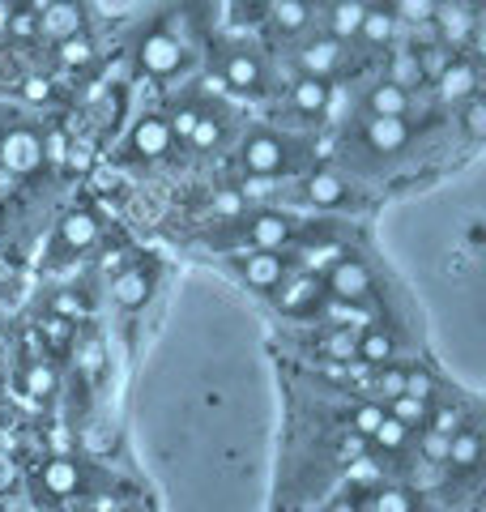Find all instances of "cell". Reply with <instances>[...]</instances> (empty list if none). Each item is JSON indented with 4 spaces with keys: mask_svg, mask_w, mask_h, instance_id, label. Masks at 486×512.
Returning a JSON list of instances; mask_svg holds the SVG:
<instances>
[{
    "mask_svg": "<svg viewBox=\"0 0 486 512\" xmlns=\"http://www.w3.org/2000/svg\"><path fill=\"white\" fill-rule=\"evenodd\" d=\"M94 483H99V470L77 457H43L30 470V487H35L39 504H81L90 495H99Z\"/></svg>",
    "mask_w": 486,
    "mask_h": 512,
    "instance_id": "6da1fadb",
    "label": "cell"
},
{
    "mask_svg": "<svg viewBox=\"0 0 486 512\" xmlns=\"http://www.w3.org/2000/svg\"><path fill=\"white\" fill-rule=\"evenodd\" d=\"M231 222H235V244L256 252H290L303 231V222L286 210H252V214H235Z\"/></svg>",
    "mask_w": 486,
    "mask_h": 512,
    "instance_id": "7a4b0ae2",
    "label": "cell"
},
{
    "mask_svg": "<svg viewBox=\"0 0 486 512\" xmlns=\"http://www.w3.org/2000/svg\"><path fill=\"white\" fill-rule=\"evenodd\" d=\"M235 167L252 180H273V175H286L295 167V146L282 133H269V128H256L239 141L235 150Z\"/></svg>",
    "mask_w": 486,
    "mask_h": 512,
    "instance_id": "3957f363",
    "label": "cell"
},
{
    "mask_svg": "<svg viewBox=\"0 0 486 512\" xmlns=\"http://www.w3.org/2000/svg\"><path fill=\"white\" fill-rule=\"evenodd\" d=\"M0 171L30 180L43 171V133L35 124H0Z\"/></svg>",
    "mask_w": 486,
    "mask_h": 512,
    "instance_id": "277c9868",
    "label": "cell"
},
{
    "mask_svg": "<svg viewBox=\"0 0 486 512\" xmlns=\"http://www.w3.org/2000/svg\"><path fill=\"white\" fill-rule=\"evenodd\" d=\"M226 265H231V274L252 286V291L261 295H273V286H278L286 274H290V252H256V248H239L226 256Z\"/></svg>",
    "mask_w": 486,
    "mask_h": 512,
    "instance_id": "5b68a950",
    "label": "cell"
},
{
    "mask_svg": "<svg viewBox=\"0 0 486 512\" xmlns=\"http://www.w3.org/2000/svg\"><path fill=\"white\" fill-rule=\"evenodd\" d=\"M320 286H324V295H329L333 303H342V308H359V303H367L371 295H376V278H371V269L350 252L320 278Z\"/></svg>",
    "mask_w": 486,
    "mask_h": 512,
    "instance_id": "8992f818",
    "label": "cell"
},
{
    "mask_svg": "<svg viewBox=\"0 0 486 512\" xmlns=\"http://www.w3.org/2000/svg\"><path fill=\"white\" fill-rule=\"evenodd\" d=\"M137 69L145 77H158V82H167V77H175L184 69V60H188V43L180 39H171L167 30H145V35L137 39Z\"/></svg>",
    "mask_w": 486,
    "mask_h": 512,
    "instance_id": "52a82bcc",
    "label": "cell"
},
{
    "mask_svg": "<svg viewBox=\"0 0 486 512\" xmlns=\"http://www.w3.org/2000/svg\"><path fill=\"white\" fill-rule=\"evenodd\" d=\"M222 82L231 94H239V99H261V94L269 90V69H265L261 56L248 52V47H226Z\"/></svg>",
    "mask_w": 486,
    "mask_h": 512,
    "instance_id": "ba28073f",
    "label": "cell"
},
{
    "mask_svg": "<svg viewBox=\"0 0 486 512\" xmlns=\"http://www.w3.org/2000/svg\"><path fill=\"white\" fill-rule=\"evenodd\" d=\"M273 308H278L282 316H295V320H303V316H312L316 308H320V299H324V286H320V278L316 274H303V269H295L290 265V274L273 286Z\"/></svg>",
    "mask_w": 486,
    "mask_h": 512,
    "instance_id": "9c48e42d",
    "label": "cell"
},
{
    "mask_svg": "<svg viewBox=\"0 0 486 512\" xmlns=\"http://www.w3.org/2000/svg\"><path fill=\"white\" fill-rule=\"evenodd\" d=\"M94 244H99V218H94L90 210H73L64 214L56 222V239H52V261H73V256L90 252Z\"/></svg>",
    "mask_w": 486,
    "mask_h": 512,
    "instance_id": "30bf717a",
    "label": "cell"
},
{
    "mask_svg": "<svg viewBox=\"0 0 486 512\" xmlns=\"http://www.w3.org/2000/svg\"><path fill=\"white\" fill-rule=\"evenodd\" d=\"M154 286H158V269L150 261H133L111 278V299H116L120 312H141L145 303H150Z\"/></svg>",
    "mask_w": 486,
    "mask_h": 512,
    "instance_id": "8fae6325",
    "label": "cell"
},
{
    "mask_svg": "<svg viewBox=\"0 0 486 512\" xmlns=\"http://www.w3.org/2000/svg\"><path fill=\"white\" fill-rule=\"evenodd\" d=\"M171 150H175V137L167 128V116H141L124 141V154L141 158V163H158V158H167Z\"/></svg>",
    "mask_w": 486,
    "mask_h": 512,
    "instance_id": "7c38bea8",
    "label": "cell"
},
{
    "mask_svg": "<svg viewBox=\"0 0 486 512\" xmlns=\"http://www.w3.org/2000/svg\"><path fill=\"white\" fill-rule=\"evenodd\" d=\"M342 43L329 39V35H316V39H303L299 52H295V64H299V77H316V82H329V77L342 69Z\"/></svg>",
    "mask_w": 486,
    "mask_h": 512,
    "instance_id": "4fadbf2b",
    "label": "cell"
},
{
    "mask_svg": "<svg viewBox=\"0 0 486 512\" xmlns=\"http://www.w3.org/2000/svg\"><path fill=\"white\" fill-rule=\"evenodd\" d=\"M474 9H465L461 0H440L435 5V18H431V30H435V43L440 47H465L469 39H474Z\"/></svg>",
    "mask_w": 486,
    "mask_h": 512,
    "instance_id": "5bb4252c",
    "label": "cell"
},
{
    "mask_svg": "<svg viewBox=\"0 0 486 512\" xmlns=\"http://www.w3.org/2000/svg\"><path fill=\"white\" fill-rule=\"evenodd\" d=\"M482 466V427L478 419H469L457 436L448 440V461H444V474L448 478H474Z\"/></svg>",
    "mask_w": 486,
    "mask_h": 512,
    "instance_id": "9a60e30c",
    "label": "cell"
},
{
    "mask_svg": "<svg viewBox=\"0 0 486 512\" xmlns=\"http://www.w3.org/2000/svg\"><path fill=\"white\" fill-rule=\"evenodd\" d=\"M18 389H22V397H30L35 406H52L56 397H60V372H56V363L47 359V355L26 359L22 372H18Z\"/></svg>",
    "mask_w": 486,
    "mask_h": 512,
    "instance_id": "2e32d148",
    "label": "cell"
},
{
    "mask_svg": "<svg viewBox=\"0 0 486 512\" xmlns=\"http://www.w3.org/2000/svg\"><path fill=\"white\" fill-rule=\"evenodd\" d=\"M414 141V124L410 120H384V116H367L363 120V146L371 154H401Z\"/></svg>",
    "mask_w": 486,
    "mask_h": 512,
    "instance_id": "e0dca14e",
    "label": "cell"
},
{
    "mask_svg": "<svg viewBox=\"0 0 486 512\" xmlns=\"http://www.w3.org/2000/svg\"><path fill=\"white\" fill-rule=\"evenodd\" d=\"M77 30H86V13L77 0H47L39 9V35H47L52 43L77 35Z\"/></svg>",
    "mask_w": 486,
    "mask_h": 512,
    "instance_id": "ac0fdd59",
    "label": "cell"
},
{
    "mask_svg": "<svg viewBox=\"0 0 486 512\" xmlns=\"http://www.w3.org/2000/svg\"><path fill=\"white\" fill-rule=\"evenodd\" d=\"M435 90H440L444 103H465V99H474V94H478V69H474L469 60L452 56V60L444 64V73L435 77Z\"/></svg>",
    "mask_w": 486,
    "mask_h": 512,
    "instance_id": "d6986e66",
    "label": "cell"
},
{
    "mask_svg": "<svg viewBox=\"0 0 486 512\" xmlns=\"http://www.w3.org/2000/svg\"><path fill=\"white\" fill-rule=\"evenodd\" d=\"M363 107H367V116L405 120V116H410V107H414V94H410V90H401V86H393V82L384 77V82H376V86L367 90Z\"/></svg>",
    "mask_w": 486,
    "mask_h": 512,
    "instance_id": "ffe728a7",
    "label": "cell"
},
{
    "mask_svg": "<svg viewBox=\"0 0 486 512\" xmlns=\"http://www.w3.org/2000/svg\"><path fill=\"white\" fill-rule=\"evenodd\" d=\"M346 197H350V184L337 171H312L303 180V201L316 205V210H337V205H346Z\"/></svg>",
    "mask_w": 486,
    "mask_h": 512,
    "instance_id": "44dd1931",
    "label": "cell"
},
{
    "mask_svg": "<svg viewBox=\"0 0 486 512\" xmlns=\"http://www.w3.org/2000/svg\"><path fill=\"white\" fill-rule=\"evenodd\" d=\"M363 18H367V0H329V9H324V26H329V39L337 43L359 39Z\"/></svg>",
    "mask_w": 486,
    "mask_h": 512,
    "instance_id": "7402d4cb",
    "label": "cell"
},
{
    "mask_svg": "<svg viewBox=\"0 0 486 512\" xmlns=\"http://www.w3.org/2000/svg\"><path fill=\"white\" fill-rule=\"evenodd\" d=\"M354 359L367 363V367L393 363V359H397V338H393V329H384V325L359 329V350H354Z\"/></svg>",
    "mask_w": 486,
    "mask_h": 512,
    "instance_id": "603a6c76",
    "label": "cell"
},
{
    "mask_svg": "<svg viewBox=\"0 0 486 512\" xmlns=\"http://www.w3.org/2000/svg\"><path fill=\"white\" fill-rule=\"evenodd\" d=\"M359 512H418V500L410 487L384 483V487H371L367 495H359Z\"/></svg>",
    "mask_w": 486,
    "mask_h": 512,
    "instance_id": "cb8c5ba5",
    "label": "cell"
},
{
    "mask_svg": "<svg viewBox=\"0 0 486 512\" xmlns=\"http://www.w3.org/2000/svg\"><path fill=\"white\" fill-rule=\"evenodd\" d=\"M329 99H333V86L329 82H316V77H299V82L290 86V107H295L299 116L320 120L324 111H329Z\"/></svg>",
    "mask_w": 486,
    "mask_h": 512,
    "instance_id": "d4e9b609",
    "label": "cell"
},
{
    "mask_svg": "<svg viewBox=\"0 0 486 512\" xmlns=\"http://www.w3.org/2000/svg\"><path fill=\"white\" fill-rule=\"evenodd\" d=\"M269 22H273V30H278L282 39H295V35H307V26H312V9H307L303 0H273Z\"/></svg>",
    "mask_w": 486,
    "mask_h": 512,
    "instance_id": "484cf974",
    "label": "cell"
},
{
    "mask_svg": "<svg viewBox=\"0 0 486 512\" xmlns=\"http://www.w3.org/2000/svg\"><path fill=\"white\" fill-rule=\"evenodd\" d=\"M397 18H393V9L388 5H367V18H363V26H359V39L363 43H371V47H388L397 39Z\"/></svg>",
    "mask_w": 486,
    "mask_h": 512,
    "instance_id": "4316f807",
    "label": "cell"
},
{
    "mask_svg": "<svg viewBox=\"0 0 486 512\" xmlns=\"http://www.w3.org/2000/svg\"><path fill=\"white\" fill-rule=\"evenodd\" d=\"M469 423V414H465V406L461 402H448V397H444V402H440V397H435V402H431V410H427V431H435V436H457V431ZM423 427H418V431H423Z\"/></svg>",
    "mask_w": 486,
    "mask_h": 512,
    "instance_id": "83f0119b",
    "label": "cell"
},
{
    "mask_svg": "<svg viewBox=\"0 0 486 512\" xmlns=\"http://www.w3.org/2000/svg\"><path fill=\"white\" fill-rule=\"evenodd\" d=\"M405 393V367L397 363H384V367H371V402L388 406Z\"/></svg>",
    "mask_w": 486,
    "mask_h": 512,
    "instance_id": "f1b7e54d",
    "label": "cell"
},
{
    "mask_svg": "<svg viewBox=\"0 0 486 512\" xmlns=\"http://www.w3.org/2000/svg\"><path fill=\"white\" fill-rule=\"evenodd\" d=\"M56 64H60V69H90V64H94V39H90V30H77V35L60 39L56 43Z\"/></svg>",
    "mask_w": 486,
    "mask_h": 512,
    "instance_id": "f546056e",
    "label": "cell"
},
{
    "mask_svg": "<svg viewBox=\"0 0 486 512\" xmlns=\"http://www.w3.org/2000/svg\"><path fill=\"white\" fill-rule=\"evenodd\" d=\"M39 338H43V346L52 350V355H69L73 342H77V325L52 312V316H43V320H39Z\"/></svg>",
    "mask_w": 486,
    "mask_h": 512,
    "instance_id": "4dcf8cb0",
    "label": "cell"
},
{
    "mask_svg": "<svg viewBox=\"0 0 486 512\" xmlns=\"http://www.w3.org/2000/svg\"><path fill=\"white\" fill-rule=\"evenodd\" d=\"M222 141H226V116L222 111H201V120H197V128H192L188 146L192 150H218Z\"/></svg>",
    "mask_w": 486,
    "mask_h": 512,
    "instance_id": "1f68e13d",
    "label": "cell"
},
{
    "mask_svg": "<svg viewBox=\"0 0 486 512\" xmlns=\"http://www.w3.org/2000/svg\"><path fill=\"white\" fill-rule=\"evenodd\" d=\"M354 350H359V329H354V325H337L329 338L320 342V355L333 359V363H350Z\"/></svg>",
    "mask_w": 486,
    "mask_h": 512,
    "instance_id": "d6a6232c",
    "label": "cell"
},
{
    "mask_svg": "<svg viewBox=\"0 0 486 512\" xmlns=\"http://www.w3.org/2000/svg\"><path fill=\"white\" fill-rule=\"evenodd\" d=\"M435 5H440V0H393V5H388V9H393V18L397 22H405V26H427L431 18H435Z\"/></svg>",
    "mask_w": 486,
    "mask_h": 512,
    "instance_id": "836d02e7",
    "label": "cell"
},
{
    "mask_svg": "<svg viewBox=\"0 0 486 512\" xmlns=\"http://www.w3.org/2000/svg\"><path fill=\"white\" fill-rule=\"evenodd\" d=\"M461 128H465L469 141H482L486 137V103H482V94H474V99L461 103Z\"/></svg>",
    "mask_w": 486,
    "mask_h": 512,
    "instance_id": "e575fe53",
    "label": "cell"
},
{
    "mask_svg": "<svg viewBox=\"0 0 486 512\" xmlns=\"http://www.w3.org/2000/svg\"><path fill=\"white\" fill-rule=\"evenodd\" d=\"M380 419H384V406H376V402H363V406H354V410H350V436L367 440L371 431L380 427Z\"/></svg>",
    "mask_w": 486,
    "mask_h": 512,
    "instance_id": "d590c367",
    "label": "cell"
},
{
    "mask_svg": "<svg viewBox=\"0 0 486 512\" xmlns=\"http://www.w3.org/2000/svg\"><path fill=\"white\" fill-rule=\"evenodd\" d=\"M201 111H205V107H197V103H184V107H175L171 116H167L171 137H175V141H188V137H192V128H197V120H201Z\"/></svg>",
    "mask_w": 486,
    "mask_h": 512,
    "instance_id": "8d00e7d4",
    "label": "cell"
},
{
    "mask_svg": "<svg viewBox=\"0 0 486 512\" xmlns=\"http://www.w3.org/2000/svg\"><path fill=\"white\" fill-rule=\"evenodd\" d=\"M9 35L35 39V35H39V9L26 5V0H18V9H13V18H9Z\"/></svg>",
    "mask_w": 486,
    "mask_h": 512,
    "instance_id": "74e56055",
    "label": "cell"
},
{
    "mask_svg": "<svg viewBox=\"0 0 486 512\" xmlns=\"http://www.w3.org/2000/svg\"><path fill=\"white\" fill-rule=\"evenodd\" d=\"M22 94H26L30 103H47V99H52V82H47V77H26Z\"/></svg>",
    "mask_w": 486,
    "mask_h": 512,
    "instance_id": "f35d334b",
    "label": "cell"
},
{
    "mask_svg": "<svg viewBox=\"0 0 486 512\" xmlns=\"http://www.w3.org/2000/svg\"><path fill=\"white\" fill-rule=\"evenodd\" d=\"M303 5H307V9H320V5H329V0H303Z\"/></svg>",
    "mask_w": 486,
    "mask_h": 512,
    "instance_id": "ab89813d",
    "label": "cell"
},
{
    "mask_svg": "<svg viewBox=\"0 0 486 512\" xmlns=\"http://www.w3.org/2000/svg\"><path fill=\"white\" fill-rule=\"evenodd\" d=\"M5 346H9V338H5V325H0V355H5Z\"/></svg>",
    "mask_w": 486,
    "mask_h": 512,
    "instance_id": "60d3db41",
    "label": "cell"
},
{
    "mask_svg": "<svg viewBox=\"0 0 486 512\" xmlns=\"http://www.w3.org/2000/svg\"><path fill=\"white\" fill-rule=\"evenodd\" d=\"M248 5H261V9H269V5H273V0H248Z\"/></svg>",
    "mask_w": 486,
    "mask_h": 512,
    "instance_id": "b9f144b4",
    "label": "cell"
}]
</instances>
